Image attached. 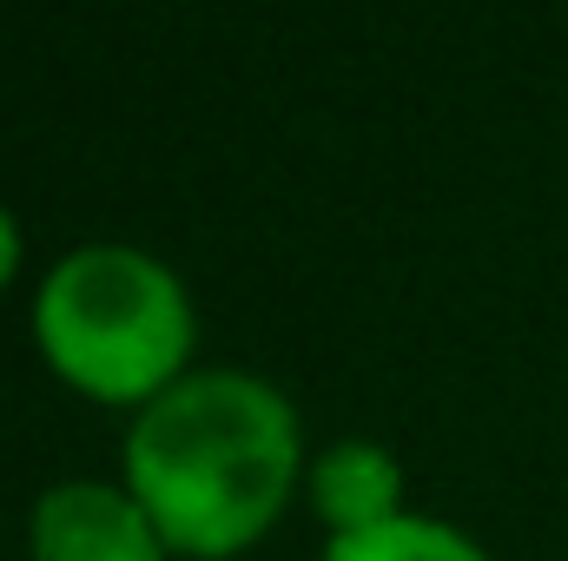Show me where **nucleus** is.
<instances>
[{"instance_id": "39448f33", "label": "nucleus", "mask_w": 568, "mask_h": 561, "mask_svg": "<svg viewBox=\"0 0 568 561\" xmlns=\"http://www.w3.org/2000/svg\"><path fill=\"white\" fill-rule=\"evenodd\" d=\"M324 561H489L463 529L436 522V516H390L377 529H357V536H331Z\"/></svg>"}, {"instance_id": "f03ea898", "label": "nucleus", "mask_w": 568, "mask_h": 561, "mask_svg": "<svg viewBox=\"0 0 568 561\" xmlns=\"http://www.w3.org/2000/svg\"><path fill=\"white\" fill-rule=\"evenodd\" d=\"M33 337L47 364L100 397L152 404L185 377L192 357V297L140 245H80L33 290Z\"/></svg>"}, {"instance_id": "7ed1b4c3", "label": "nucleus", "mask_w": 568, "mask_h": 561, "mask_svg": "<svg viewBox=\"0 0 568 561\" xmlns=\"http://www.w3.org/2000/svg\"><path fill=\"white\" fill-rule=\"evenodd\" d=\"M33 561H165V536L152 529L145 502L120 482H53L33 502Z\"/></svg>"}, {"instance_id": "423d86ee", "label": "nucleus", "mask_w": 568, "mask_h": 561, "mask_svg": "<svg viewBox=\"0 0 568 561\" xmlns=\"http://www.w3.org/2000/svg\"><path fill=\"white\" fill-rule=\"evenodd\" d=\"M13 265H20V225H13V212L0 205V284L13 278Z\"/></svg>"}, {"instance_id": "f257e3e1", "label": "nucleus", "mask_w": 568, "mask_h": 561, "mask_svg": "<svg viewBox=\"0 0 568 561\" xmlns=\"http://www.w3.org/2000/svg\"><path fill=\"white\" fill-rule=\"evenodd\" d=\"M297 482V417L252 370H185L126 429V489L179 555H239Z\"/></svg>"}, {"instance_id": "20e7f679", "label": "nucleus", "mask_w": 568, "mask_h": 561, "mask_svg": "<svg viewBox=\"0 0 568 561\" xmlns=\"http://www.w3.org/2000/svg\"><path fill=\"white\" fill-rule=\"evenodd\" d=\"M397 496H404V469L377 442H331L311 462V502L331 522V536H357V529H377V522L404 516Z\"/></svg>"}]
</instances>
